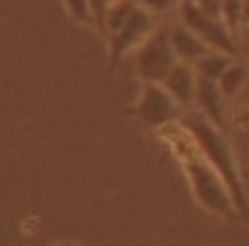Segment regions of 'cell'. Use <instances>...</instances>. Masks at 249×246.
Instances as JSON below:
<instances>
[{
	"label": "cell",
	"instance_id": "cell-1",
	"mask_svg": "<svg viewBox=\"0 0 249 246\" xmlns=\"http://www.w3.org/2000/svg\"><path fill=\"white\" fill-rule=\"evenodd\" d=\"M160 139L168 145V151L180 162V168H183V174H186V180H188V188H191V194H194V200H197L200 209H206L214 217H226V220L241 217L238 203H235L226 180L209 162V157L203 154V148L197 145L194 133L183 124V119L165 124L160 130Z\"/></svg>",
	"mask_w": 249,
	"mask_h": 246
},
{
	"label": "cell",
	"instance_id": "cell-2",
	"mask_svg": "<svg viewBox=\"0 0 249 246\" xmlns=\"http://www.w3.org/2000/svg\"><path fill=\"white\" fill-rule=\"evenodd\" d=\"M183 124L194 133L197 145L203 148V154L209 157V162L217 168V174L226 180L235 203H238V211L241 217H249V197L247 188H244V177H241V168H238V159H235V151H232V142L226 136V130L220 124H214L209 116H203L200 110L197 113H188L183 116Z\"/></svg>",
	"mask_w": 249,
	"mask_h": 246
},
{
	"label": "cell",
	"instance_id": "cell-3",
	"mask_svg": "<svg viewBox=\"0 0 249 246\" xmlns=\"http://www.w3.org/2000/svg\"><path fill=\"white\" fill-rule=\"evenodd\" d=\"M177 50L171 44V32L168 29H154L151 38L136 50V75L142 81H165V75L174 70Z\"/></svg>",
	"mask_w": 249,
	"mask_h": 246
},
{
	"label": "cell",
	"instance_id": "cell-4",
	"mask_svg": "<svg viewBox=\"0 0 249 246\" xmlns=\"http://www.w3.org/2000/svg\"><path fill=\"white\" fill-rule=\"evenodd\" d=\"M180 102L165 90V84L160 81H142V93H139V102H136V119L145 124V127H154V130H162L165 124L183 119L180 116Z\"/></svg>",
	"mask_w": 249,
	"mask_h": 246
},
{
	"label": "cell",
	"instance_id": "cell-5",
	"mask_svg": "<svg viewBox=\"0 0 249 246\" xmlns=\"http://www.w3.org/2000/svg\"><path fill=\"white\" fill-rule=\"evenodd\" d=\"M180 20L191 26L212 50H220V53H229V55H235L238 53V44H235V32L226 26V20L223 18H217V15H209V12H203L194 0H186L183 6H180Z\"/></svg>",
	"mask_w": 249,
	"mask_h": 246
},
{
	"label": "cell",
	"instance_id": "cell-6",
	"mask_svg": "<svg viewBox=\"0 0 249 246\" xmlns=\"http://www.w3.org/2000/svg\"><path fill=\"white\" fill-rule=\"evenodd\" d=\"M151 32H154V12H148L142 3H136V9L119 26V32H113L107 38V44H110V64H119L130 53H136L151 38Z\"/></svg>",
	"mask_w": 249,
	"mask_h": 246
},
{
	"label": "cell",
	"instance_id": "cell-7",
	"mask_svg": "<svg viewBox=\"0 0 249 246\" xmlns=\"http://www.w3.org/2000/svg\"><path fill=\"white\" fill-rule=\"evenodd\" d=\"M200 75V72H197ZM226 96H223V90H220V81H214V78H203L200 75V81H197V110L203 113V116H209L214 124H220V127H226Z\"/></svg>",
	"mask_w": 249,
	"mask_h": 246
},
{
	"label": "cell",
	"instance_id": "cell-8",
	"mask_svg": "<svg viewBox=\"0 0 249 246\" xmlns=\"http://www.w3.org/2000/svg\"><path fill=\"white\" fill-rule=\"evenodd\" d=\"M197 81H200V75H197V67L188 61H177L174 64V70L165 75V90L180 102V107H188V105H194L197 102Z\"/></svg>",
	"mask_w": 249,
	"mask_h": 246
},
{
	"label": "cell",
	"instance_id": "cell-9",
	"mask_svg": "<svg viewBox=\"0 0 249 246\" xmlns=\"http://www.w3.org/2000/svg\"><path fill=\"white\" fill-rule=\"evenodd\" d=\"M168 32H171V44H174V50H177V58L180 61H188V64H197L203 55H209L212 53V47L191 29L186 26L183 20L180 23H174V26H168Z\"/></svg>",
	"mask_w": 249,
	"mask_h": 246
},
{
	"label": "cell",
	"instance_id": "cell-10",
	"mask_svg": "<svg viewBox=\"0 0 249 246\" xmlns=\"http://www.w3.org/2000/svg\"><path fill=\"white\" fill-rule=\"evenodd\" d=\"M229 64H232V55H229V53L212 50L209 55H203L194 67H197V72H200L203 78H214V81H220V75L226 72V67H229Z\"/></svg>",
	"mask_w": 249,
	"mask_h": 246
},
{
	"label": "cell",
	"instance_id": "cell-11",
	"mask_svg": "<svg viewBox=\"0 0 249 246\" xmlns=\"http://www.w3.org/2000/svg\"><path fill=\"white\" fill-rule=\"evenodd\" d=\"M244 87H247V70H244L241 64L232 61L229 67H226V72L220 75V90H223L226 99H235Z\"/></svg>",
	"mask_w": 249,
	"mask_h": 246
},
{
	"label": "cell",
	"instance_id": "cell-12",
	"mask_svg": "<svg viewBox=\"0 0 249 246\" xmlns=\"http://www.w3.org/2000/svg\"><path fill=\"white\" fill-rule=\"evenodd\" d=\"M223 20L238 35L247 29V0H223Z\"/></svg>",
	"mask_w": 249,
	"mask_h": 246
},
{
	"label": "cell",
	"instance_id": "cell-13",
	"mask_svg": "<svg viewBox=\"0 0 249 246\" xmlns=\"http://www.w3.org/2000/svg\"><path fill=\"white\" fill-rule=\"evenodd\" d=\"M136 3H139V0H122V3H113V6H110V12H107V23H105L107 38H110L113 32H119V26L130 18V12L136 9Z\"/></svg>",
	"mask_w": 249,
	"mask_h": 246
},
{
	"label": "cell",
	"instance_id": "cell-14",
	"mask_svg": "<svg viewBox=\"0 0 249 246\" xmlns=\"http://www.w3.org/2000/svg\"><path fill=\"white\" fill-rule=\"evenodd\" d=\"M64 9H67V15L75 20V23H81V26H96V15H93V9H90V0H61Z\"/></svg>",
	"mask_w": 249,
	"mask_h": 246
},
{
	"label": "cell",
	"instance_id": "cell-15",
	"mask_svg": "<svg viewBox=\"0 0 249 246\" xmlns=\"http://www.w3.org/2000/svg\"><path fill=\"white\" fill-rule=\"evenodd\" d=\"M148 12H154V15H168V12H174V9H180L186 0H139Z\"/></svg>",
	"mask_w": 249,
	"mask_h": 246
},
{
	"label": "cell",
	"instance_id": "cell-16",
	"mask_svg": "<svg viewBox=\"0 0 249 246\" xmlns=\"http://www.w3.org/2000/svg\"><path fill=\"white\" fill-rule=\"evenodd\" d=\"M90 9L96 15V26L105 32V23H107V12H110V0H90Z\"/></svg>",
	"mask_w": 249,
	"mask_h": 246
},
{
	"label": "cell",
	"instance_id": "cell-17",
	"mask_svg": "<svg viewBox=\"0 0 249 246\" xmlns=\"http://www.w3.org/2000/svg\"><path fill=\"white\" fill-rule=\"evenodd\" d=\"M203 12H209V15H217V18H223V0H194Z\"/></svg>",
	"mask_w": 249,
	"mask_h": 246
},
{
	"label": "cell",
	"instance_id": "cell-18",
	"mask_svg": "<svg viewBox=\"0 0 249 246\" xmlns=\"http://www.w3.org/2000/svg\"><path fill=\"white\" fill-rule=\"evenodd\" d=\"M244 35H247V41H249V23H247V29H244Z\"/></svg>",
	"mask_w": 249,
	"mask_h": 246
},
{
	"label": "cell",
	"instance_id": "cell-19",
	"mask_svg": "<svg viewBox=\"0 0 249 246\" xmlns=\"http://www.w3.org/2000/svg\"><path fill=\"white\" fill-rule=\"evenodd\" d=\"M247 23H249V0H247Z\"/></svg>",
	"mask_w": 249,
	"mask_h": 246
},
{
	"label": "cell",
	"instance_id": "cell-20",
	"mask_svg": "<svg viewBox=\"0 0 249 246\" xmlns=\"http://www.w3.org/2000/svg\"><path fill=\"white\" fill-rule=\"evenodd\" d=\"M113 3H122V0H110V6H113Z\"/></svg>",
	"mask_w": 249,
	"mask_h": 246
}]
</instances>
